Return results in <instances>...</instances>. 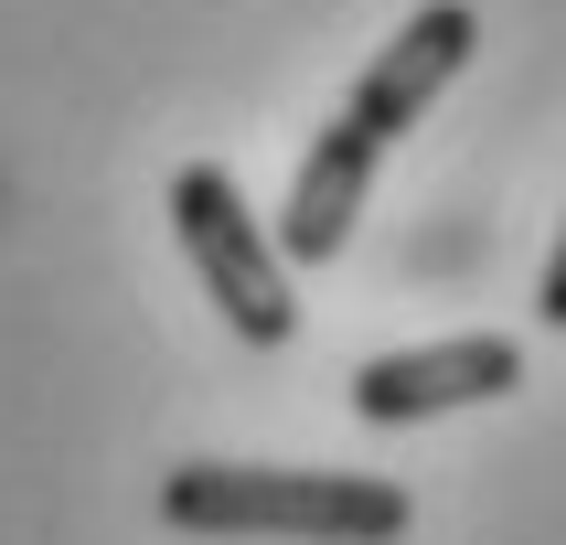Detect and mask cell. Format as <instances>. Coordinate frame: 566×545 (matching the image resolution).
<instances>
[{
  "instance_id": "obj_1",
  "label": "cell",
  "mask_w": 566,
  "mask_h": 545,
  "mask_svg": "<svg viewBox=\"0 0 566 545\" xmlns=\"http://www.w3.org/2000/svg\"><path fill=\"white\" fill-rule=\"evenodd\" d=\"M160 524L171 535H279V545H396L407 535V481L182 460L160 481Z\"/></svg>"
},
{
  "instance_id": "obj_2",
  "label": "cell",
  "mask_w": 566,
  "mask_h": 545,
  "mask_svg": "<svg viewBox=\"0 0 566 545\" xmlns=\"http://www.w3.org/2000/svg\"><path fill=\"white\" fill-rule=\"evenodd\" d=\"M171 235H182L192 279L214 289V311L235 321V343L279 353L289 332H300V300H289V256L268 247V224L247 214L235 171H214V160H182V171H171Z\"/></svg>"
},
{
  "instance_id": "obj_4",
  "label": "cell",
  "mask_w": 566,
  "mask_h": 545,
  "mask_svg": "<svg viewBox=\"0 0 566 545\" xmlns=\"http://www.w3.org/2000/svg\"><path fill=\"white\" fill-rule=\"evenodd\" d=\"M481 54V11L471 0H428V11H407V32L385 43L364 75H353V96H343V118L375 139V150H396L428 107H439V86L460 75V64Z\"/></svg>"
},
{
  "instance_id": "obj_3",
  "label": "cell",
  "mask_w": 566,
  "mask_h": 545,
  "mask_svg": "<svg viewBox=\"0 0 566 545\" xmlns=\"http://www.w3.org/2000/svg\"><path fill=\"white\" fill-rule=\"evenodd\" d=\"M524 385V353L503 332H460V343H417V353H375L353 375V417L364 428H417V417H449V407H492Z\"/></svg>"
},
{
  "instance_id": "obj_5",
  "label": "cell",
  "mask_w": 566,
  "mask_h": 545,
  "mask_svg": "<svg viewBox=\"0 0 566 545\" xmlns=\"http://www.w3.org/2000/svg\"><path fill=\"white\" fill-rule=\"evenodd\" d=\"M375 139L353 118H332L311 139V160H300V182H289V203H279V235L268 247L289 256V268H332L343 256V235H353V214H364V192H375Z\"/></svg>"
},
{
  "instance_id": "obj_6",
  "label": "cell",
  "mask_w": 566,
  "mask_h": 545,
  "mask_svg": "<svg viewBox=\"0 0 566 545\" xmlns=\"http://www.w3.org/2000/svg\"><path fill=\"white\" fill-rule=\"evenodd\" d=\"M535 321L566 332V224H556V256H545V289H535Z\"/></svg>"
}]
</instances>
